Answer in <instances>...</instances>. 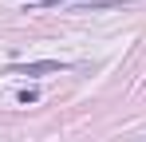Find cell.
<instances>
[{"instance_id": "cell-1", "label": "cell", "mask_w": 146, "mask_h": 142, "mask_svg": "<svg viewBox=\"0 0 146 142\" xmlns=\"http://www.w3.org/2000/svg\"><path fill=\"white\" fill-rule=\"evenodd\" d=\"M63 59H36V63H16V75H51V71H63Z\"/></svg>"}, {"instance_id": "cell-2", "label": "cell", "mask_w": 146, "mask_h": 142, "mask_svg": "<svg viewBox=\"0 0 146 142\" xmlns=\"http://www.w3.org/2000/svg\"><path fill=\"white\" fill-rule=\"evenodd\" d=\"M16 99H20V103L28 107V103H36V99H40V91H36V87H24V91L16 95Z\"/></svg>"}]
</instances>
